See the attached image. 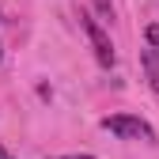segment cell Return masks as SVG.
Instances as JSON below:
<instances>
[{
    "label": "cell",
    "mask_w": 159,
    "mask_h": 159,
    "mask_svg": "<svg viewBox=\"0 0 159 159\" xmlns=\"http://www.w3.org/2000/svg\"><path fill=\"white\" fill-rule=\"evenodd\" d=\"M102 129L114 133L117 140H148V144L155 140V129L148 121H140V117H133V114H114V117H106Z\"/></svg>",
    "instance_id": "1"
},
{
    "label": "cell",
    "mask_w": 159,
    "mask_h": 159,
    "mask_svg": "<svg viewBox=\"0 0 159 159\" xmlns=\"http://www.w3.org/2000/svg\"><path fill=\"white\" fill-rule=\"evenodd\" d=\"M80 27H84V34L91 38V49H95V57H98V65H114V42H110V34L102 30V23H98L95 15H80Z\"/></svg>",
    "instance_id": "2"
},
{
    "label": "cell",
    "mask_w": 159,
    "mask_h": 159,
    "mask_svg": "<svg viewBox=\"0 0 159 159\" xmlns=\"http://www.w3.org/2000/svg\"><path fill=\"white\" fill-rule=\"evenodd\" d=\"M140 61H144V72H148V80H152V87L159 91V46H148Z\"/></svg>",
    "instance_id": "3"
},
{
    "label": "cell",
    "mask_w": 159,
    "mask_h": 159,
    "mask_svg": "<svg viewBox=\"0 0 159 159\" xmlns=\"http://www.w3.org/2000/svg\"><path fill=\"white\" fill-rule=\"evenodd\" d=\"M144 38H148V46H159V23H148Z\"/></svg>",
    "instance_id": "4"
},
{
    "label": "cell",
    "mask_w": 159,
    "mask_h": 159,
    "mask_svg": "<svg viewBox=\"0 0 159 159\" xmlns=\"http://www.w3.org/2000/svg\"><path fill=\"white\" fill-rule=\"evenodd\" d=\"M53 159H95V155H53Z\"/></svg>",
    "instance_id": "5"
},
{
    "label": "cell",
    "mask_w": 159,
    "mask_h": 159,
    "mask_svg": "<svg viewBox=\"0 0 159 159\" xmlns=\"http://www.w3.org/2000/svg\"><path fill=\"white\" fill-rule=\"evenodd\" d=\"M0 159H15V155H11V152H8L4 144H0Z\"/></svg>",
    "instance_id": "6"
},
{
    "label": "cell",
    "mask_w": 159,
    "mask_h": 159,
    "mask_svg": "<svg viewBox=\"0 0 159 159\" xmlns=\"http://www.w3.org/2000/svg\"><path fill=\"white\" fill-rule=\"evenodd\" d=\"M0 57H4V53H0Z\"/></svg>",
    "instance_id": "7"
}]
</instances>
